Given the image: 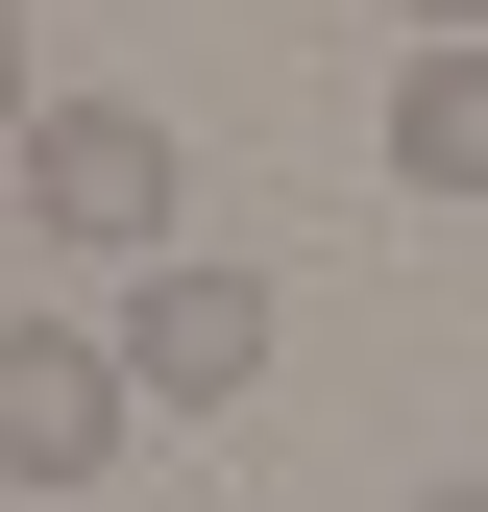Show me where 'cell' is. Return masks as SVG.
I'll return each mask as SVG.
<instances>
[{"label":"cell","instance_id":"cell-5","mask_svg":"<svg viewBox=\"0 0 488 512\" xmlns=\"http://www.w3.org/2000/svg\"><path fill=\"white\" fill-rule=\"evenodd\" d=\"M25 122H49V74H25V0H0V147H25Z\"/></svg>","mask_w":488,"mask_h":512},{"label":"cell","instance_id":"cell-7","mask_svg":"<svg viewBox=\"0 0 488 512\" xmlns=\"http://www.w3.org/2000/svg\"><path fill=\"white\" fill-rule=\"evenodd\" d=\"M415 512H488V464H464V488H415Z\"/></svg>","mask_w":488,"mask_h":512},{"label":"cell","instance_id":"cell-4","mask_svg":"<svg viewBox=\"0 0 488 512\" xmlns=\"http://www.w3.org/2000/svg\"><path fill=\"white\" fill-rule=\"evenodd\" d=\"M391 196H488V49H415L391 74Z\"/></svg>","mask_w":488,"mask_h":512},{"label":"cell","instance_id":"cell-6","mask_svg":"<svg viewBox=\"0 0 488 512\" xmlns=\"http://www.w3.org/2000/svg\"><path fill=\"white\" fill-rule=\"evenodd\" d=\"M415 49H488V0H415Z\"/></svg>","mask_w":488,"mask_h":512},{"label":"cell","instance_id":"cell-3","mask_svg":"<svg viewBox=\"0 0 488 512\" xmlns=\"http://www.w3.org/2000/svg\"><path fill=\"white\" fill-rule=\"evenodd\" d=\"M0 171H25V220H49V244H122V269H171V122H147V98H49Z\"/></svg>","mask_w":488,"mask_h":512},{"label":"cell","instance_id":"cell-1","mask_svg":"<svg viewBox=\"0 0 488 512\" xmlns=\"http://www.w3.org/2000/svg\"><path fill=\"white\" fill-rule=\"evenodd\" d=\"M98 342H122V391H147V415H244V391H269V269L171 244V269H122Z\"/></svg>","mask_w":488,"mask_h":512},{"label":"cell","instance_id":"cell-8","mask_svg":"<svg viewBox=\"0 0 488 512\" xmlns=\"http://www.w3.org/2000/svg\"><path fill=\"white\" fill-rule=\"evenodd\" d=\"M0 512H25V488H0Z\"/></svg>","mask_w":488,"mask_h":512},{"label":"cell","instance_id":"cell-2","mask_svg":"<svg viewBox=\"0 0 488 512\" xmlns=\"http://www.w3.org/2000/svg\"><path fill=\"white\" fill-rule=\"evenodd\" d=\"M122 415H147V391H122L98 317H0V488H25V512H74L122 464Z\"/></svg>","mask_w":488,"mask_h":512}]
</instances>
